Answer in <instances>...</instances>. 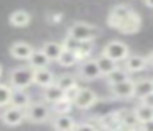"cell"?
<instances>
[{"mask_svg": "<svg viewBox=\"0 0 153 131\" xmlns=\"http://www.w3.org/2000/svg\"><path fill=\"white\" fill-rule=\"evenodd\" d=\"M97 128V124H94V123H77L76 124V130H96Z\"/></svg>", "mask_w": 153, "mask_h": 131, "instance_id": "cell-34", "label": "cell"}, {"mask_svg": "<svg viewBox=\"0 0 153 131\" xmlns=\"http://www.w3.org/2000/svg\"><path fill=\"white\" fill-rule=\"evenodd\" d=\"M33 72L31 66H20L10 71L8 74V85L12 88H28L33 84Z\"/></svg>", "mask_w": 153, "mask_h": 131, "instance_id": "cell-1", "label": "cell"}, {"mask_svg": "<svg viewBox=\"0 0 153 131\" xmlns=\"http://www.w3.org/2000/svg\"><path fill=\"white\" fill-rule=\"evenodd\" d=\"M97 100H99V97H97V93L92 88L81 87L77 95H76V98L73 100V103L77 110H89V108H92L97 103Z\"/></svg>", "mask_w": 153, "mask_h": 131, "instance_id": "cell-7", "label": "cell"}, {"mask_svg": "<svg viewBox=\"0 0 153 131\" xmlns=\"http://www.w3.org/2000/svg\"><path fill=\"white\" fill-rule=\"evenodd\" d=\"M153 92V79H138L135 80V97L142 98L146 93Z\"/></svg>", "mask_w": 153, "mask_h": 131, "instance_id": "cell-24", "label": "cell"}, {"mask_svg": "<svg viewBox=\"0 0 153 131\" xmlns=\"http://www.w3.org/2000/svg\"><path fill=\"white\" fill-rule=\"evenodd\" d=\"M117 111H119L120 120H122V128H138L140 121L137 120L133 110H125V108H122V110H117Z\"/></svg>", "mask_w": 153, "mask_h": 131, "instance_id": "cell-23", "label": "cell"}, {"mask_svg": "<svg viewBox=\"0 0 153 131\" xmlns=\"http://www.w3.org/2000/svg\"><path fill=\"white\" fill-rule=\"evenodd\" d=\"M138 128H140V130H143V131H153V118H152V120H148V121L140 123Z\"/></svg>", "mask_w": 153, "mask_h": 131, "instance_id": "cell-33", "label": "cell"}, {"mask_svg": "<svg viewBox=\"0 0 153 131\" xmlns=\"http://www.w3.org/2000/svg\"><path fill=\"white\" fill-rule=\"evenodd\" d=\"M146 61H148V67H153V51L146 56Z\"/></svg>", "mask_w": 153, "mask_h": 131, "instance_id": "cell-35", "label": "cell"}, {"mask_svg": "<svg viewBox=\"0 0 153 131\" xmlns=\"http://www.w3.org/2000/svg\"><path fill=\"white\" fill-rule=\"evenodd\" d=\"M63 97H64V90L56 84V82H53V84L43 87V102H46V103L51 105V103L58 102L59 98H63Z\"/></svg>", "mask_w": 153, "mask_h": 131, "instance_id": "cell-16", "label": "cell"}, {"mask_svg": "<svg viewBox=\"0 0 153 131\" xmlns=\"http://www.w3.org/2000/svg\"><path fill=\"white\" fill-rule=\"evenodd\" d=\"M0 118H2V121H4L7 126H18V124H22L27 120V113H25V108L7 105Z\"/></svg>", "mask_w": 153, "mask_h": 131, "instance_id": "cell-9", "label": "cell"}, {"mask_svg": "<svg viewBox=\"0 0 153 131\" xmlns=\"http://www.w3.org/2000/svg\"><path fill=\"white\" fill-rule=\"evenodd\" d=\"M30 21H31V15L27 10H15L8 16V23L13 28H25V26L30 25Z\"/></svg>", "mask_w": 153, "mask_h": 131, "instance_id": "cell-15", "label": "cell"}, {"mask_svg": "<svg viewBox=\"0 0 153 131\" xmlns=\"http://www.w3.org/2000/svg\"><path fill=\"white\" fill-rule=\"evenodd\" d=\"M51 124H53V128L58 131H73V130H76L77 123L69 113H64V115H56Z\"/></svg>", "mask_w": 153, "mask_h": 131, "instance_id": "cell-14", "label": "cell"}, {"mask_svg": "<svg viewBox=\"0 0 153 131\" xmlns=\"http://www.w3.org/2000/svg\"><path fill=\"white\" fill-rule=\"evenodd\" d=\"M104 77H105L107 84L112 85V84H119V82H123V80H127V79H130V72H127L125 67H119V66H117L112 72H109V74L104 75Z\"/></svg>", "mask_w": 153, "mask_h": 131, "instance_id": "cell-22", "label": "cell"}, {"mask_svg": "<svg viewBox=\"0 0 153 131\" xmlns=\"http://www.w3.org/2000/svg\"><path fill=\"white\" fill-rule=\"evenodd\" d=\"M31 103V97L25 92V88H12L10 95V105L20 108H27Z\"/></svg>", "mask_w": 153, "mask_h": 131, "instance_id": "cell-17", "label": "cell"}, {"mask_svg": "<svg viewBox=\"0 0 153 131\" xmlns=\"http://www.w3.org/2000/svg\"><path fill=\"white\" fill-rule=\"evenodd\" d=\"M79 85H73V87H69V88H68V90H64V97H66V98H69V100L71 102H73L74 100V98H76V95H77V92H79Z\"/></svg>", "mask_w": 153, "mask_h": 131, "instance_id": "cell-31", "label": "cell"}, {"mask_svg": "<svg viewBox=\"0 0 153 131\" xmlns=\"http://www.w3.org/2000/svg\"><path fill=\"white\" fill-rule=\"evenodd\" d=\"M25 113H27V120L31 123H46L51 118V107H48L46 102H31L25 108Z\"/></svg>", "mask_w": 153, "mask_h": 131, "instance_id": "cell-3", "label": "cell"}, {"mask_svg": "<svg viewBox=\"0 0 153 131\" xmlns=\"http://www.w3.org/2000/svg\"><path fill=\"white\" fill-rule=\"evenodd\" d=\"M138 102H140V103H143V105H148V107L153 108V92H150V93L145 95V97L138 98Z\"/></svg>", "mask_w": 153, "mask_h": 131, "instance_id": "cell-32", "label": "cell"}, {"mask_svg": "<svg viewBox=\"0 0 153 131\" xmlns=\"http://www.w3.org/2000/svg\"><path fill=\"white\" fill-rule=\"evenodd\" d=\"M41 49H43V52L46 54V57L50 59V61H58L61 51H63V44L58 43V41H46L41 46Z\"/></svg>", "mask_w": 153, "mask_h": 131, "instance_id": "cell-21", "label": "cell"}, {"mask_svg": "<svg viewBox=\"0 0 153 131\" xmlns=\"http://www.w3.org/2000/svg\"><path fill=\"white\" fill-rule=\"evenodd\" d=\"M10 95L12 87L8 84H0V108L10 105Z\"/></svg>", "mask_w": 153, "mask_h": 131, "instance_id": "cell-30", "label": "cell"}, {"mask_svg": "<svg viewBox=\"0 0 153 131\" xmlns=\"http://www.w3.org/2000/svg\"><path fill=\"white\" fill-rule=\"evenodd\" d=\"M50 59L46 57V54L43 52V49H33L31 56L28 57V66H31L33 69H40V67H48L50 66Z\"/></svg>", "mask_w": 153, "mask_h": 131, "instance_id": "cell-18", "label": "cell"}, {"mask_svg": "<svg viewBox=\"0 0 153 131\" xmlns=\"http://www.w3.org/2000/svg\"><path fill=\"white\" fill-rule=\"evenodd\" d=\"M132 12H133V8H130L128 5H123V3L115 5L109 12V16H107V25H109L112 29H117L130 15H132Z\"/></svg>", "mask_w": 153, "mask_h": 131, "instance_id": "cell-8", "label": "cell"}, {"mask_svg": "<svg viewBox=\"0 0 153 131\" xmlns=\"http://www.w3.org/2000/svg\"><path fill=\"white\" fill-rule=\"evenodd\" d=\"M140 28H142V16L133 10L132 15L117 28V31H120L122 35H135L140 31Z\"/></svg>", "mask_w": 153, "mask_h": 131, "instance_id": "cell-11", "label": "cell"}, {"mask_svg": "<svg viewBox=\"0 0 153 131\" xmlns=\"http://www.w3.org/2000/svg\"><path fill=\"white\" fill-rule=\"evenodd\" d=\"M110 95L117 100H130L135 97V80L133 79H127L123 82L119 84H112L109 85Z\"/></svg>", "mask_w": 153, "mask_h": 131, "instance_id": "cell-5", "label": "cell"}, {"mask_svg": "<svg viewBox=\"0 0 153 131\" xmlns=\"http://www.w3.org/2000/svg\"><path fill=\"white\" fill-rule=\"evenodd\" d=\"M96 61H97V66H99V71L102 75H107L109 72H112L117 67V62L114 59H110L109 56L102 54V52H100L99 57H96Z\"/></svg>", "mask_w": 153, "mask_h": 131, "instance_id": "cell-26", "label": "cell"}, {"mask_svg": "<svg viewBox=\"0 0 153 131\" xmlns=\"http://www.w3.org/2000/svg\"><path fill=\"white\" fill-rule=\"evenodd\" d=\"M54 82H56L63 90H68L69 87H73V85L77 84V79L74 77V75H71V74H61V75H58V77L54 79Z\"/></svg>", "mask_w": 153, "mask_h": 131, "instance_id": "cell-29", "label": "cell"}, {"mask_svg": "<svg viewBox=\"0 0 153 131\" xmlns=\"http://www.w3.org/2000/svg\"><path fill=\"white\" fill-rule=\"evenodd\" d=\"M123 67L127 69V72L130 74H137V72H143L148 67V61L146 56H140V54H128V57L123 61Z\"/></svg>", "mask_w": 153, "mask_h": 131, "instance_id": "cell-10", "label": "cell"}, {"mask_svg": "<svg viewBox=\"0 0 153 131\" xmlns=\"http://www.w3.org/2000/svg\"><path fill=\"white\" fill-rule=\"evenodd\" d=\"M74 103L69 100V98L63 97L59 98L58 102H54V103H51V113L54 115H64V113H69L71 110H73Z\"/></svg>", "mask_w": 153, "mask_h": 131, "instance_id": "cell-25", "label": "cell"}, {"mask_svg": "<svg viewBox=\"0 0 153 131\" xmlns=\"http://www.w3.org/2000/svg\"><path fill=\"white\" fill-rule=\"evenodd\" d=\"M102 54L109 56V57L114 59L115 62H123L127 57H128V54H130V48L123 41L112 39V41H109L102 48Z\"/></svg>", "mask_w": 153, "mask_h": 131, "instance_id": "cell-4", "label": "cell"}, {"mask_svg": "<svg viewBox=\"0 0 153 131\" xmlns=\"http://www.w3.org/2000/svg\"><path fill=\"white\" fill-rule=\"evenodd\" d=\"M54 79H56V75H54V72L51 71V69L48 67H40V69H35L33 72V84L38 85V87H46V85L53 84Z\"/></svg>", "mask_w": 153, "mask_h": 131, "instance_id": "cell-13", "label": "cell"}, {"mask_svg": "<svg viewBox=\"0 0 153 131\" xmlns=\"http://www.w3.org/2000/svg\"><path fill=\"white\" fill-rule=\"evenodd\" d=\"M133 113H135L137 120H138L140 123H143V121H148V120H152V118H153V108L138 102V105L133 108Z\"/></svg>", "mask_w": 153, "mask_h": 131, "instance_id": "cell-27", "label": "cell"}, {"mask_svg": "<svg viewBox=\"0 0 153 131\" xmlns=\"http://www.w3.org/2000/svg\"><path fill=\"white\" fill-rule=\"evenodd\" d=\"M143 3H145L148 8H153V0H143Z\"/></svg>", "mask_w": 153, "mask_h": 131, "instance_id": "cell-36", "label": "cell"}, {"mask_svg": "<svg viewBox=\"0 0 153 131\" xmlns=\"http://www.w3.org/2000/svg\"><path fill=\"white\" fill-rule=\"evenodd\" d=\"M99 128H107V130H119V128H122V120H120L119 111H112V113L100 118Z\"/></svg>", "mask_w": 153, "mask_h": 131, "instance_id": "cell-19", "label": "cell"}, {"mask_svg": "<svg viewBox=\"0 0 153 131\" xmlns=\"http://www.w3.org/2000/svg\"><path fill=\"white\" fill-rule=\"evenodd\" d=\"M33 49H35V48L30 44V43L17 41V43H13V44L10 46L8 52H10V56H12L13 59H18V61H28V57L31 56Z\"/></svg>", "mask_w": 153, "mask_h": 131, "instance_id": "cell-12", "label": "cell"}, {"mask_svg": "<svg viewBox=\"0 0 153 131\" xmlns=\"http://www.w3.org/2000/svg\"><path fill=\"white\" fill-rule=\"evenodd\" d=\"M2 74H4V67H2V64H0V77H2Z\"/></svg>", "mask_w": 153, "mask_h": 131, "instance_id": "cell-37", "label": "cell"}, {"mask_svg": "<svg viewBox=\"0 0 153 131\" xmlns=\"http://www.w3.org/2000/svg\"><path fill=\"white\" fill-rule=\"evenodd\" d=\"M58 64L61 66V67H74L76 64H79V59H77V54L74 51H69V49H64L61 51L59 57H58Z\"/></svg>", "mask_w": 153, "mask_h": 131, "instance_id": "cell-20", "label": "cell"}, {"mask_svg": "<svg viewBox=\"0 0 153 131\" xmlns=\"http://www.w3.org/2000/svg\"><path fill=\"white\" fill-rule=\"evenodd\" d=\"M77 77H81L82 80H96V79L102 77L99 71V66H97L96 59H82L79 61V67H77Z\"/></svg>", "mask_w": 153, "mask_h": 131, "instance_id": "cell-6", "label": "cell"}, {"mask_svg": "<svg viewBox=\"0 0 153 131\" xmlns=\"http://www.w3.org/2000/svg\"><path fill=\"white\" fill-rule=\"evenodd\" d=\"M94 51V39H86V41H79V46L76 49L77 59L82 61V59H87Z\"/></svg>", "mask_w": 153, "mask_h": 131, "instance_id": "cell-28", "label": "cell"}, {"mask_svg": "<svg viewBox=\"0 0 153 131\" xmlns=\"http://www.w3.org/2000/svg\"><path fill=\"white\" fill-rule=\"evenodd\" d=\"M100 35V29L96 25H91L86 21H74L73 25L68 28V36L79 41H86V39H94Z\"/></svg>", "mask_w": 153, "mask_h": 131, "instance_id": "cell-2", "label": "cell"}]
</instances>
